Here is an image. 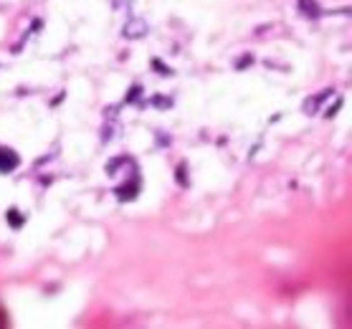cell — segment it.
<instances>
[{
	"mask_svg": "<svg viewBox=\"0 0 352 329\" xmlns=\"http://www.w3.org/2000/svg\"><path fill=\"white\" fill-rule=\"evenodd\" d=\"M147 31H149V26H147L144 18H130L124 23V28H122V36L130 38V41H137V38H144Z\"/></svg>",
	"mask_w": 352,
	"mask_h": 329,
	"instance_id": "obj_1",
	"label": "cell"
},
{
	"mask_svg": "<svg viewBox=\"0 0 352 329\" xmlns=\"http://www.w3.org/2000/svg\"><path fill=\"white\" fill-rule=\"evenodd\" d=\"M140 193V178H132V183H124V185H119L117 190H114V195L119 203H130V200H135Z\"/></svg>",
	"mask_w": 352,
	"mask_h": 329,
	"instance_id": "obj_2",
	"label": "cell"
},
{
	"mask_svg": "<svg viewBox=\"0 0 352 329\" xmlns=\"http://www.w3.org/2000/svg\"><path fill=\"white\" fill-rule=\"evenodd\" d=\"M18 165H20V157H18L13 149L0 147V172H13Z\"/></svg>",
	"mask_w": 352,
	"mask_h": 329,
	"instance_id": "obj_3",
	"label": "cell"
},
{
	"mask_svg": "<svg viewBox=\"0 0 352 329\" xmlns=\"http://www.w3.org/2000/svg\"><path fill=\"white\" fill-rule=\"evenodd\" d=\"M332 94H335V89H324V91H319L317 96L307 99V102H304V107H301V109H304V114H314V112L319 109V104H322V102H327Z\"/></svg>",
	"mask_w": 352,
	"mask_h": 329,
	"instance_id": "obj_4",
	"label": "cell"
},
{
	"mask_svg": "<svg viewBox=\"0 0 352 329\" xmlns=\"http://www.w3.org/2000/svg\"><path fill=\"white\" fill-rule=\"evenodd\" d=\"M296 5H299V13L304 18H319L322 15V8L317 0H296Z\"/></svg>",
	"mask_w": 352,
	"mask_h": 329,
	"instance_id": "obj_5",
	"label": "cell"
},
{
	"mask_svg": "<svg viewBox=\"0 0 352 329\" xmlns=\"http://www.w3.org/2000/svg\"><path fill=\"white\" fill-rule=\"evenodd\" d=\"M5 220H8V225L15 228V231H20V228L26 225V215H23L18 208H8V210H5Z\"/></svg>",
	"mask_w": 352,
	"mask_h": 329,
	"instance_id": "obj_6",
	"label": "cell"
},
{
	"mask_svg": "<svg viewBox=\"0 0 352 329\" xmlns=\"http://www.w3.org/2000/svg\"><path fill=\"white\" fill-rule=\"evenodd\" d=\"M175 180H178L180 188H190V180H188V165H185V162L178 165V170H175Z\"/></svg>",
	"mask_w": 352,
	"mask_h": 329,
	"instance_id": "obj_7",
	"label": "cell"
},
{
	"mask_svg": "<svg viewBox=\"0 0 352 329\" xmlns=\"http://www.w3.org/2000/svg\"><path fill=\"white\" fill-rule=\"evenodd\" d=\"M149 104H152V107H157V109H170V107H172V96H165V94H155V96L149 99Z\"/></svg>",
	"mask_w": 352,
	"mask_h": 329,
	"instance_id": "obj_8",
	"label": "cell"
},
{
	"mask_svg": "<svg viewBox=\"0 0 352 329\" xmlns=\"http://www.w3.org/2000/svg\"><path fill=\"white\" fill-rule=\"evenodd\" d=\"M142 91H144V89H142V84L130 86V89H127V96H124V102H127V104H137V102H140V96H142Z\"/></svg>",
	"mask_w": 352,
	"mask_h": 329,
	"instance_id": "obj_9",
	"label": "cell"
},
{
	"mask_svg": "<svg viewBox=\"0 0 352 329\" xmlns=\"http://www.w3.org/2000/svg\"><path fill=\"white\" fill-rule=\"evenodd\" d=\"M152 68H155V71H160V76H172V73H175L170 66H165L160 59H152Z\"/></svg>",
	"mask_w": 352,
	"mask_h": 329,
	"instance_id": "obj_10",
	"label": "cell"
},
{
	"mask_svg": "<svg viewBox=\"0 0 352 329\" xmlns=\"http://www.w3.org/2000/svg\"><path fill=\"white\" fill-rule=\"evenodd\" d=\"M248 66H254V56H251V54H243V56L236 61V68H238V71H243V68H248Z\"/></svg>",
	"mask_w": 352,
	"mask_h": 329,
	"instance_id": "obj_11",
	"label": "cell"
},
{
	"mask_svg": "<svg viewBox=\"0 0 352 329\" xmlns=\"http://www.w3.org/2000/svg\"><path fill=\"white\" fill-rule=\"evenodd\" d=\"M340 109H342V99H337V104H335V107H330V109L324 112V117H327V119H332V117H335Z\"/></svg>",
	"mask_w": 352,
	"mask_h": 329,
	"instance_id": "obj_12",
	"label": "cell"
}]
</instances>
